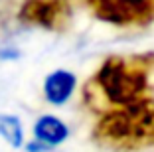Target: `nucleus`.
Segmentation results:
<instances>
[{
    "label": "nucleus",
    "instance_id": "1",
    "mask_svg": "<svg viewBox=\"0 0 154 152\" xmlns=\"http://www.w3.org/2000/svg\"><path fill=\"white\" fill-rule=\"evenodd\" d=\"M152 73L154 51L111 55L83 85V103L97 116L140 103L152 97L150 89Z\"/></svg>",
    "mask_w": 154,
    "mask_h": 152
},
{
    "label": "nucleus",
    "instance_id": "2",
    "mask_svg": "<svg viewBox=\"0 0 154 152\" xmlns=\"http://www.w3.org/2000/svg\"><path fill=\"white\" fill-rule=\"evenodd\" d=\"M91 138L111 152H138L154 146V97L99 116Z\"/></svg>",
    "mask_w": 154,
    "mask_h": 152
},
{
    "label": "nucleus",
    "instance_id": "3",
    "mask_svg": "<svg viewBox=\"0 0 154 152\" xmlns=\"http://www.w3.org/2000/svg\"><path fill=\"white\" fill-rule=\"evenodd\" d=\"M71 18L73 8L69 0H24L18 10L20 22L50 32H65Z\"/></svg>",
    "mask_w": 154,
    "mask_h": 152
},
{
    "label": "nucleus",
    "instance_id": "4",
    "mask_svg": "<svg viewBox=\"0 0 154 152\" xmlns=\"http://www.w3.org/2000/svg\"><path fill=\"white\" fill-rule=\"evenodd\" d=\"M91 12L113 26H148L154 22V0H103Z\"/></svg>",
    "mask_w": 154,
    "mask_h": 152
},
{
    "label": "nucleus",
    "instance_id": "5",
    "mask_svg": "<svg viewBox=\"0 0 154 152\" xmlns=\"http://www.w3.org/2000/svg\"><path fill=\"white\" fill-rule=\"evenodd\" d=\"M77 85V79L71 71L65 69H55L54 73L45 77L44 81V95L45 101L51 105H63L67 103V99L73 95Z\"/></svg>",
    "mask_w": 154,
    "mask_h": 152
},
{
    "label": "nucleus",
    "instance_id": "6",
    "mask_svg": "<svg viewBox=\"0 0 154 152\" xmlns=\"http://www.w3.org/2000/svg\"><path fill=\"white\" fill-rule=\"evenodd\" d=\"M69 134V129L65 126L63 121H59L54 115H44L40 116L34 125V136L45 146H57L61 144Z\"/></svg>",
    "mask_w": 154,
    "mask_h": 152
},
{
    "label": "nucleus",
    "instance_id": "7",
    "mask_svg": "<svg viewBox=\"0 0 154 152\" xmlns=\"http://www.w3.org/2000/svg\"><path fill=\"white\" fill-rule=\"evenodd\" d=\"M0 136H2L12 148H20L24 144L22 123H20L14 115H4V113H0Z\"/></svg>",
    "mask_w": 154,
    "mask_h": 152
},
{
    "label": "nucleus",
    "instance_id": "8",
    "mask_svg": "<svg viewBox=\"0 0 154 152\" xmlns=\"http://www.w3.org/2000/svg\"><path fill=\"white\" fill-rule=\"evenodd\" d=\"M26 150H28V152H45V150H50V146L42 144L40 140H34V142H28Z\"/></svg>",
    "mask_w": 154,
    "mask_h": 152
},
{
    "label": "nucleus",
    "instance_id": "9",
    "mask_svg": "<svg viewBox=\"0 0 154 152\" xmlns=\"http://www.w3.org/2000/svg\"><path fill=\"white\" fill-rule=\"evenodd\" d=\"M81 2H85V4L89 6L91 10H93V8H95L97 4H101V2H103V0H81Z\"/></svg>",
    "mask_w": 154,
    "mask_h": 152
}]
</instances>
